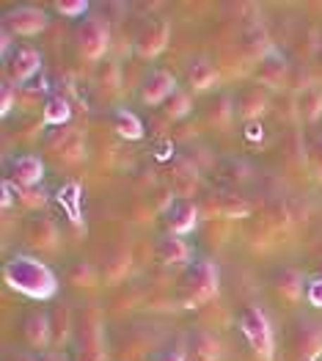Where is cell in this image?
<instances>
[{
	"mask_svg": "<svg viewBox=\"0 0 322 361\" xmlns=\"http://www.w3.org/2000/svg\"><path fill=\"white\" fill-rule=\"evenodd\" d=\"M3 276L8 281L11 290L28 295V298H39L47 301L58 293V279L44 262L33 259V257H11L3 268Z\"/></svg>",
	"mask_w": 322,
	"mask_h": 361,
	"instance_id": "6da1fadb",
	"label": "cell"
},
{
	"mask_svg": "<svg viewBox=\"0 0 322 361\" xmlns=\"http://www.w3.org/2000/svg\"><path fill=\"white\" fill-rule=\"evenodd\" d=\"M218 279H221V273H218V265L212 259L193 262L179 279V301L190 309L202 306L218 293Z\"/></svg>",
	"mask_w": 322,
	"mask_h": 361,
	"instance_id": "7a4b0ae2",
	"label": "cell"
},
{
	"mask_svg": "<svg viewBox=\"0 0 322 361\" xmlns=\"http://www.w3.org/2000/svg\"><path fill=\"white\" fill-rule=\"evenodd\" d=\"M44 149L50 152L58 163L72 166V163H80L86 157V138H83L80 130L63 124V127H56V130H47Z\"/></svg>",
	"mask_w": 322,
	"mask_h": 361,
	"instance_id": "3957f363",
	"label": "cell"
},
{
	"mask_svg": "<svg viewBox=\"0 0 322 361\" xmlns=\"http://www.w3.org/2000/svg\"><path fill=\"white\" fill-rule=\"evenodd\" d=\"M240 329L248 336V342H251V348H254V353L259 359H273V331H270V323H267V317H264V312L259 306H245L242 309Z\"/></svg>",
	"mask_w": 322,
	"mask_h": 361,
	"instance_id": "277c9868",
	"label": "cell"
},
{
	"mask_svg": "<svg viewBox=\"0 0 322 361\" xmlns=\"http://www.w3.org/2000/svg\"><path fill=\"white\" fill-rule=\"evenodd\" d=\"M111 47V25L105 17L91 14L80 23L78 28V50L86 56L88 61H99Z\"/></svg>",
	"mask_w": 322,
	"mask_h": 361,
	"instance_id": "5b68a950",
	"label": "cell"
},
{
	"mask_svg": "<svg viewBox=\"0 0 322 361\" xmlns=\"http://www.w3.org/2000/svg\"><path fill=\"white\" fill-rule=\"evenodd\" d=\"M3 28L14 36H36L47 28V14L36 6H14L3 14Z\"/></svg>",
	"mask_w": 322,
	"mask_h": 361,
	"instance_id": "8992f818",
	"label": "cell"
},
{
	"mask_svg": "<svg viewBox=\"0 0 322 361\" xmlns=\"http://www.w3.org/2000/svg\"><path fill=\"white\" fill-rule=\"evenodd\" d=\"M292 350L300 361H317L322 356V323L303 317L292 334Z\"/></svg>",
	"mask_w": 322,
	"mask_h": 361,
	"instance_id": "52a82bcc",
	"label": "cell"
},
{
	"mask_svg": "<svg viewBox=\"0 0 322 361\" xmlns=\"http://www.w3.org/2000/svg\"><path fill=\"white\" fill-rule=\"evenodd\" d=\"M39 66H42L39 50H33V47H17V50L6 59V80H8L11 86L23 89V86H28L30 78L39 72Z\"/></svg>",
	"mask_w": 322,
	"mask_h": 361,
	"instance_id": "ba28073f",
	"label": "cell"
},
{
	"mask_svg": "<svg viewBox=\"0 0 322 361\" xmlns=\"http://www.w3.org/2000/svg\"><path fill=\"white\" fill-rule=\"evenodd\" d=\"M80 331V361H105V339H102V323L94 309L83 314Z\"/></svg>",
	"mask_w": 322,
	"mask_h": 361,
	"instance_id": "9c48e42d",
	"label": "cell"
},
{
	"mask_svg": "<svg viewBox=\"0 0 322 361\" xmlns=\"http://www.w3.org/2000/svg\"><path fill=\"white\" fill-rule=\"evenodd\" d=\"M168 36H171V28L166 20H149L141 25L138 36H135V53L141 59H154L166 50L168 44Z\"/></svg>",
	"mask_w": 322,
	"mask_h": 361,
	"instance_id": "30bf717a",
	"label": "cell"
},
{
	"mask_svg": "<svg viewBox=\"0 0 322 361\" xmlns=\"http://www.w3.org/2000/svg\"><path fill=\"white\" fill-rule=\"evenodd\" d=\"M290 69H292V66L287 63L284 53H278V50L273 47V50L256 63L254 78H256V83H259L262 89H281V86H287Z\"/></svg>",
	"mask_w": 322,
	"mask_h": 361,
	"instance_id": "8fae6325",
	"label": "cell"
},
{
	"mask_svg": "<svg viewBox=\"0 0 322 361\" xmlns=\"http://www.w3.org/2000/svg\"><path fill=\"white\" fill-rule=\"evenodd\" d=\"M25 235H28V243L39 251H56L61 243L58 226L50 215H30L28 226H25Z\"/></svg>",
	"mask_w": 322,
	"mask_h": 361,
	"instance_id": "7c38bea8",
	"label": "cell"
},
{
	"mask_svg": "<svg viewBox=\"0 0 322 361\" xmlns=\"http://www.w3.org/2000/svg\"><path fill=\"white\" fill-rule=\"evenodd\" d=\"M176 91V80L168 69H151L141 83V99L147 105H166V99Z\"/></svg>",
	"mask_w": 322,
	"mask_h": 361,
	"instance_id": "4fadbf2b",
	"label": "cell"
},
{
	"mask_svg": "<svg viewBox=\"0 0 322 361\" xmlns=\"http://www.w3.org/2000/svg\"><path fill=\"white\" fill-rule=\"evenodd\" d=\"M42 177H44V163L36 154H23V157L11 160L6 180L14 182L17 188H36L42 182Z\"/></svg>",
	"mask_w": 322,
	"mask_h": 361,
	"instance_id": "5bb4252c",
	"label": "cell"
},
{
	"mask_svg": "<svg viewBox=\"0 0 322 361\" xmlns=\"http://www.w3.org/2000/svg\"><path fill=\"white\" fill-rule=\"evenodd\" d=\"M196 221H199V210L190 199H174L166 210V224L171 229V235H187L196 229Z\"/></svg>",
	"mask_w": 322,
	"mask_h": 361,
	"instance_id": "9a60e30c",
	"label": "cell"
},
{
	"mask_svg": "<svg viewBox=\"0 0 322 361\" xmlns=\"http://www.w3.org/2000/svg\"><path fill=\"white\" fill-rule=\"evenodd\" d=\"M267 105H270V99H267V91L262 86H242L235 97V111L245 121L259 119L267 111Z\"/></svg>",
	"mask_w": 322,
	"mask_h": 361,
	"instance_id": "2e32d148",
	"label": "cell"
},
{
	"mask_svg": "<svg viewBox=\"0 0 322 361\" xmlns=\"http://www.w3.org/2000/svg\"><path fill=\"white\" fill-rule=\"evenodd\" d=\"M199 169H193L185 157H176L174 171H171V193H176V199H190L199 190Z\"/></svg>",
	"mask_w": 322,
	"mask_h": 361,
	"instance_id": "e0dca14e",
	"label": "cell"
},
{
	"mask_svg": "<svg viewBox=\"0 0 322 361\" xmlns=\"http://www.w3.org/2000/svg\"><path fill=\"white\" fill-rule=\"evenodd\" d=\"M273 287H275V293H278L281 298H287V301H292V303L300 301L303 293H306L303 273L297 271V268H290V265L275 268V273H273Z\"/></svg>",
	"mask_w": 322,
	"mask_h": 361,
	"instance_id": "ac0fdd59",
	"label": "cell"
},
{
	"mask_svg": "<svg viewBox=\"0 0 322 361\" xmlns=\"http://www.w3.org/2000/svg\"><path fill=\"white\" fill-rule=\"evenodd\" d=\"M23 331L25 339L36 350H44L50 342H53V326H50V317L42 314V312H28L25 320H23Z\"/></svg>",
	"mask_w": 322,
	"mask_h": 361,
	"instance_id": "d6986e66",
	"label": "cell"
},
{
	"mask_svg": "<svg viewBox=\"0 0 322 361\" xmlns=\"http://www.w3.org/2000/svg\"><path fill=\"white\" fill-rule=\"evenodd\" d=\"M157 257L166 265H185V262H190L193 248L182 240L179 235H163L157 240Z\"/></svg>",
	"mask_w": 322,
	"mask_h": 361,
	"instance_id": "ffe728a7",
	"label": "cell"
},
{
	"mask_svg": "<svg viewBox=\"0 0 322 361\" xmlns=\"http://www.w3.org/2000/svg\"><path fill=\"white\" fill-rule=\"evenodd\" d=\"M204 119L212 124V127H229V121L235 119V99H229L226 94H215L209 97L202 108Z\"/></svg>",
	"mask_w": 322,
	"mask_h": 361,
	"instance_id": "44dd1931",
	"label": "cell"
},
{
	"mask_svg": "<svg viewBox=\"0 0 322 361\" xmlns=\"http://www.w3.org/2000/svg\"><path fill=\"white\" fill-rule=\"evenodd\" d=\"M187 83L196 91H206L218 83V66L209 59H193L187 63Z\"/></svg>",
	"mask_w": 322,
	"mask_h": 361,
	"instance_id": "7402d4cb",
	"label": "cell"
},
{
	"mask_svg": "<svg viewBox=\"0 0 322 361\" xmlns=\"http://www.w3.org/2000/svg\"><path fill=\"white\" fill-rule=\"evenodd\" d=\"M295 114L303 121L322 119V86H311V89L300 91L295 97Z\"/></svg>",
	"mask_w": 322,
	"mask_h": 361,
	"instance_id": "603a6c76",
	"label": "cell"
},
{
	"mask_svg": "<svg viewBox=\"0 0 322 361\" xmlns=\"http://www.w3.org/2000/svg\"><path fill=\"white\" fill-rule=\"evenodd\" d=\"M190 350H193V359L199 361H221V356H223L221 339L209 331L190 334Z\"/></svg>",
	"mask_w": 322,
	"mask_h": 361,
	"instance_id": "cb8c5ba5",
	"label": "cell"
},
{
	"mask_svg": "<svg viewBox=\"0 0 322 361\" xmlns=\"http://www.w3.org/2000/svg\"><path fill=\"white\" fill-rule=\"evenodd\" d=\"M111 124H113V130H116L118 135L127 138V141L144 138V124H141V119L132 111H127V108H116L111 114Z\"/></svg>",
	"mask_w": 322,
	"mask_h": 361,
	"instance_id": "d4e9b609",
	"label": "cell"
},
{
	"mask_svg": "<svg viewBox=\"0 0 322 361\" xmlns=\"http://www.w3.org/2000/svg\"><path fill=\"white\" fill-rule=\"evenodd\" d=\"M240 47H242V56L251 61H259L273 50V44H270V39H267V33L262 28H251L242 33V42H240Z\"/></svg>",
	"mask_w": 322,
	"mask_h": 361,
	"instance_id": "484cf974",
	"label": "cell"
},
{
	"mask_svg": "<svg viewBox=\"0 0 322 361\" xmlns=\"http://www.w3.org/2000/svg\"><path fill=\"white\" fill-rule=\"evenodd\" d=\"M42 116H44V124H50V127H63V124L69 121V116H72L69 99H66L63 94L47 97V102H44V108H42Z\"/></svg>",
	"mask_w": 322,
	"mask_h": 361,
	"instance_id": "4316f807",
	"label": "cell"
},
{
	"mask_svg": "<svg viewBox=\"0 0 322 361\" xmlns=\"http://www.w3.org/2000/svg\"><path fill=\"white\" fill-rule=\"evenodd\" d=\"M215 212L221 218H245L251 207L242 196H235V193H218L215 196Z\"/></svg>",
	"mask_w": 322,
	"mask_h": 361,
	"instance_id": "83f0119b",
	"label": "cell"
},
{
	"mask_svg": "<svg viewBox=\"0 0 322 361\" xmlns=\"http://www.w3.org/2000/svg\"><path fill=\"white\" fill-rule=\"evenodd\" d=\"M58 202L63 204V210L69 212L72 224H80V185L78 182H66L58 190Z\"/></svg>",
	"mask_w": 322,
	"mask_h": 361,
	"instance_id": "f1b7e54d",
	"label": "cell"
},
{
	"mask_svg": "<svg viewBox=\"0 0 322 361\" xmlns=\"http://www.w3.org/2000/svg\"><path fill=\"white\" fill-rule=\"evenodd\" d=\"M190 108H193V102H190V94L182 89H176L168 99H166V105H163V111H166V116L168 119H182V116H187L190 114Z\"/></svg>",
	"mask_w": 322,
	"mask_h": 361,
	"instance_id": "f546056e",
	"label": "cell"
},
{
	"mask_svg": "<svg viewBox=\"0 0 322 361\" xmlns=\"http://www.w3.org/2000/svg\"><path fill=\"white\" fill-rule=\"evenodd\" d=\"M97 83L105 91H118V86H121L118 63H113V61H99V66H97Z\"/></svg>",
	"mask_w": 322,
	"mask_h": 361,
	"instance_id": "4dcf8cb0",
	"label": "cell"
},
{
	"mask_svg": "<svg viewBox=\"0 0 322 361\" xmlns=\"http://www.w3.org/2000/svg\"><path fill=\"white\" fill-rule=\"evenodd\" d=\"M11 190H14L17 202H20L23 207H28V210H39V207L47 204V193H44L42 188H17V185L11 182Z\"/></svg>",
	"mask_w": 322,
	"mask_h": 361,
	"instance_id": "1f68e13d",
	"label": "cell"
},
{
	"mask_svg": "<svg viewBox=\"0 0 322 361\" xmlns=\"http://www.w3.org/2000/svg\"><path fill=\"white\" fill-rule=\"evenodd\" d=\"M53 342L56 345H61L66 336H69V331H72V312L66 309V306H58L56 309V314H53Z\"/></svg>",
	"mask_w": 322,
	"mask_h": 361,
	"instance_id": "d6a6232c",
	"label": "cell"
},
{
	"mask_svg": "<svg viewBox=\"0 0 322 361\" xmlns=\"http://www.w3.org/2000/svg\"><path fill=\"white\" fill-rule=\"evenodd\" d=\"M69 281H72L75 287H94L97 273H94V268H91L88 262H75V265L69 268Z\"/></svg>",
	"mask_w": 322,
	"mask_h": 361,
	"instance_id": "836d02e7",
	"label": "cell"
},
{
	"mask_svg": "<svg viewBox=\"0 0 322 361\" xmlns=\"http://www.w3.org/2000/svg\"><path fill=\"white\" fill-rule=\"evenodd\" d=\"M287 86H290L292 91H297V94H300V91H306V89H311V86H314V83H311V72H309V69H303V66L297 63V66L290 69Z\"/></svg>",
	"mask_w": 322,
	"mask_h": 361,
	"instance_id": "e575fe53",
	"label": "cell"
},
{
	"mask_svg": "<svg viewBox=\"0 0 322 361\" xmlns=\"http://www.w3.org/2000/svg\"><path fill=\"white\" fill-rule=\"evenodd\" d=\"M56 11L63 14V17H72V20H75V17H83V14H86L88 3L86 0H58V3H56Z\"/></svg>",
	"mask_w": 322,
	"mask_h": 361,
	"instance_id": "d590c367",
	"label": "cell"
},
{
	"mask_svg": "<svg viewBox=\"0 0 322 361\" xmlns=\"http://www.w3.org/2000/svg\"><path fill=\"white\" fill-rule=\"evenodd\" d=\"M127 268H130V257L121 251V254H116V257L108 262V279L116 281V279H121V276L127 273Z\"/></svg>",
	"mask_w": 322,
	"mask_h": 361,
	"instance_id": "8d00e7d4",
	"label": "cell"
},
{
	"mask_svg": "<svg viewBox=\"0 0 322 361\" xmlns=\"http://www.w3.org/2000/svg\"><path fill=\"white\" fill-rule=\"evenodd\" d=\"M14 102H17V86H11L8 80H3V89H0V111H3V116L14 108Z\"/></svg>",
	"mask_w": 322,
	"mask_h": 361,
	"instance_id": "74e56055",
	"label": "cell"
},
{
	"mask_svg": "<svg viewBox=\"0 0 322 361\" xmlns=\"http://www.w3.org/2000/svg\"><path fill=\"white\" fill-rule=\"evenodd\" d=\"M306 301L311 303V306H317V309H322V276L311 279L306 284Z\"/></svg>",
	"mask_w": 322,
	"mask_h": 361,
	"instance_id": "f35d334b",
	"label": "cell"
},
{
	"mask_svg": "<svg viewBox=\"0 0 322 361\" xmlns=\"http://www.w3.org/2000/svg\"><path fill=\"white\" fill-rule=\"evenodd\" d=\"M309 157H311V163H314V169L322 174V135L311 144V149H309Z\"/></svg>",
	"mask_w": 322,
	"mask_h": 361,
	"instance_id": "ab89813d",
	"label": "cell"
},
{
	"mask_svg": "<svg viewBox=\"0 0 322 361\" xmlns=\"http://www.w3.org/2000/svg\"><path fill=\"white\" fill-rule=\"evenodd\" d=\"M154 361H185L182 350H163L160 356H154Z\"/></svg>",
	"mask_w": 322,
	"mask_h": 361,
	"instance_id": "60d3db41",
	"label": "cell"
},
{
	"mask_svg": "<svg viewBox=\"0 0 322 361\" xmlns=\"http://www.w3.org/2000/svg\"><path fill=\"white\" fill-rule=\"evenodd\" d=\"M6 361H39V356H30V353H23V350H11Z\"/></svg>",
	"mask_w": 322,
	"mask_h": 361,
	"instance_id": "b9f144b4",
	"label": "cell"
},
{
	"mask_svg": "<svg viewBox=\"0 0 322 361\" xmlns=\"http://www.w3.org/2000/svg\"><path fill=\"white\" fill-rule=\"evenodd\" d=\"M39 361H66V356L61 350H44V353H39Z\"/></svg>",
	"mask_w": 322,
	"mask_h": 361,
	"instance_id": "7bdbcfd3",
	"label": "cell"
},
{
	"mask_svg": "<svg viewBox=\"0 0 322 361\" xmlns=\"http://www.w3.org/2000/svg\"><path fill=\"white\" fill-rule=\"evenodd\" d=\"M256 135H262V127H256V124H248V138H256Z\"/></svg>",
	"mask_w": 322,
	"mask_h": 361,
	"instance_id": "ee69618b",
	"label": "cell"
},
{
	"mask_svg": "<svg viewBox=\"0 0 322 361\" xmlns=\"http://www.w3.org/2000/svg\"><path fill=\"white\" fill-rule=\"evenodd\" d=\"M320 276H322V262H320Z\"/></svg>",
	"mask_w": 322,
	"mask_h": 361,
	"instance_id": "f6af8a7d",
	"label": "cell"
},
{
	"mask_svg": "<svg viewBox=\"0 0 322 361\" xmlns=\"http://www.w3.org/2000/svg\"><path fill=\"white\" fill-rule=\"evenodd\" d=\"M193 361H199V359H193Z\"/></svg>",
	"mask_w": 322,
	"mask_h": 361,
	"instance_id": "bcb514c9",
	"label": "cell"
},
{
	"mask_svg": "<svg viewBox=\"0 0 322 361\" xmlns=\"http://www.w3.org/2000/svg\"><path fill=\"white\" fill-rule=\"evenodd\" d=\"M320 53H322V47H320Z\"/></svg>",
	"mask_w": 322,
	"mask_h": 361,
	"instance_id": "7dc6e473",
	"label": "cell"
},
{
	"mask_svg": "<svg viewBox=\"0 0 322 361\" xmlns=\"http://www.w3.org/2000/svg\"><path fill=\"white\" fill-rule=\"evenodd\" d=\"M320 177H322V174H320Z\"/></svg>",
	"mask_w": 322,
	"mask_h": 361,
	"instance_id": "c3c4849f",
	"label": "cell"
}]
</instances>
